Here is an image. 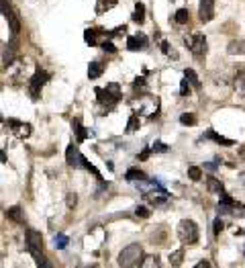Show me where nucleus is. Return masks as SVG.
I'll return each instance as SVG.
<instances>
[{
  "instance_id": "nucleus-36",
  "label": "nucleus",
  "mask_w": 245,
  "mask_h": 268,
  "mask_svg": "<svg viewBox=\"0 0 245 268\" xmlns=\"http://www.w3.org/2000/svg\"><path fill=\"white\" fill-rule=\"evenodd\" d=\"M162 49H164V53H166V56H172V58H178V56H176V53H174V51H172V47H170V43H168V41H162Z\"/></svg>"
},
{
  "instance_id": "nucleus-25",
  "label": "nucleus",
  "mask_w": 245,
  "mask_h": 268,
  "mask_svg": "<svg viewBox=\"0 0 245 268\" xmlns=\"http://www.w3.org/2000/svg\"><path fill=\"white\" fill-rule=\"evenodd\" d=\"M184 78L192 84V88H196V90L200 88V80H198V76L194 74V70H186V72H184Z\"/></svg>"
},
{
  "instance_id": "nucleus-4",
  "label": "nucleus",
  "mask_w": 245,
  "mask_h": 268,
  "mask_svg": "<svg viewBox=\"0 0 245 268\" xmlns=\"http://www.w3.org/2000/svg\"><path fill=\"white\" fill-rule=\"evenodd\" d=\"M27 246H29V252L31 256L35 258V262L39 264L43 260V237L39 231L35 229H27Z\"/></svg>"
},
{
  "instance_id": "nucleus-24",
  "label": "nucleus",
  "mask_w": 245,
  "mask_h": 268,
  "mask_svg": "<svg viewBox=\"0 0 245 268\" xmlns=\"http://www.w3.org/2000/svg\"><path fill=\"white\" fill-rule=\"evenodd\" d=\"M174 21H176L178 25H186V23L190 21V11H188V9H178L176 15H174Z\"/></svg>"
},
{
  "instance_id": "nucleus-7",
  "label": "nucleus",
  "mask_w": 245,
  "mask_h": 268,
  "mask_svg": "<svg viewBox=\"0 0 245 268\" xmlns=\"http://www.w3.org/2000/svg\"><path fill=\"white\" fill-rule=\"evenodd\" d=\"M184 43L190 47V51L194 53L196 58H202L206 53V39H204L202 33H196L192 37H184Z\"/></svg>"
},
{
  "instance_id": "nucleus-14",
  "label": "nucleus",
  "mask_w": 245,
  "mask_h": 268,
  "mask_svg": "<svg viewBox=\"0 0 245 268\" xmlns=\"http://www.w3.org/2000/svg\"><path fill=\"white\" fill-rule=\"evenodd\" d=\"M125 178H127L129 182H137V184H143V182H147V176H145V174H143L139 168H131V170H127Z\"/></svg>"
},
{
  "instance_id": "nucleus-17",
  "label": "nucleus",
  "mask_w": 245,
  "mask_h": 268,
  "mask_svg": "<svg viewBox=\"0 0 245 268\" xmlns=\"http://www.w3.org/2000/svg\"><path fill=\"white\" fill-rule=\"evenodd\" d=\"M206 186H208V191H212V193H218V195H223V193H225L223 182L216 180L214 176H208V178H206Z\"/></svg>"
},
{
  "instance_id": "nucleus-10",
  "label": "nucleus",
  "mask_w": 245,
  "mask_h": 268,
  "mask_svg": "<svg viewBox=\"0 0 245 268\" xmlns=\"http://www.w3.org/2000/svg\"><path fill=\"white\" fill-rule=\"evenodd\" d=\"M198 17H200L202 23H208V21L214 19V0H200Z\"/></svg>"
},
{
  "instance_id": "nucleus-11",
  "label": "nucleus",
  "mask_w": 245,
  "mask_h": 268,
  "mask_svg": "<svg viewBox=\"0 0 245 268\" xmlns=\"http://www.w3.org/2000/svg\"><path fill=\"white\" fill-rule=\"evenodd\" d=\"M147 45H150V39H147L143 33L131 35V37L127 39V49H129V51H141V49H145Z\"/></svg>"
},
{
  "instance_id": "nucleus-9",
  "label": "nucleus",
  "mask_w": 245,
  "mask_h": 268,
  "mask_svg": "<svg viewBox=\"0 0 245 268\" xmlns=\"http://www.w3.org/2000/svg\"><path fill=\"white\" fill-rule=\"evenodd\" d=\"M6 125L12 129V133H14L16 138H20V140H24V138H29V136H31V125H29V123H20V121L8 119Z\"/></svg>"
},
{
  "instance_id": "nucleus-16",
  "label": "nucleus",
  "mask_w": 245,
  "mask_h": 268,
  "mask_svg": "<svg viewBox=\"0 0 245 268\" xmlns=\"http://www.w3.org/2000/svg\"><path fill=\"white\" fill-rule=\"evenodd\" d=\"M102 72H104V66H102L100 62H92V64L88 66V78H90V80L100 78V76H102Z\"/></svg>"
},
{
  "instance_id": "nucleus-40",
  "label": "nucleus",
  "mask_w": 245,
  "mask_h": 268,
  "mask_svg": "<svg viewBox=\"0 0 245 268\" xmlns=\"http://www.w3.org/2000/svg\"><path fill=\"white\" fill-rule=\"evenodd\" d=\"M37 266H39V268H54V264H52V262H49L47 258H43V260H41V262H39Z\"/></svg>"
},
{
  "instance_id": "nucleus-31",
  "label": "nucleus",
  "mask_w": 245,
  "mask_h": 268,
  "mask_svg": "<svg viewBox=\"0 0 245 268\" xmlns=\"http://www.w3.org/2000/svg\"><path fill=\"white\" fill-rule=\"evenodd\" d=\"M180 123H182V125H196L194 113H184V115H180Z\"/></svg>"
},
{
  "instance_id": "nucleus-35",
  "label": "nucleus",
  "mask_w": 245,
  "mask_h": 268,
  "mask_svg": "<svg viewBox=\"0 0 245 268\" xmlns=\"http://www.w3.org/2000/svg\"><path fill=\"white\" fill-rule=\"evenodd\" d=\"M137 217H141V219H147V217H150L152 215V213H150V209H147V207H137Z\"/></svg>"
},
{
  "instance_id": "nucleus-42",
  "label": "nucleus",
  "mask_w": 245,
  "mask_h": 268,
  "mask_svg": "<svg viewBox=\"0 0 245 268\" xmlns=\"http://www.w3.org/2000/svg\"><path fill=\"white\" fill-rule=\"evenodd\" d=\"M194 268H210V264H208L206 260H200V262H198V264H196Z\"/></svg>"
},
{
  "instance_id": "nucleus-6",
  "label": "nucleus",
  "mask_w": 245,
  "mask_h": 268,
  "mask_svg": "<svg viewBox=\"0 0 245 268\" xmlns=\"http://www.w3.org/2000/svg\"><path fill=\"white\" fill-rule=\"evenodd\" d=\"M133 106H135V111H139V113H135V115H150V117H154V115L158 113L160 102H158V98L145 96V98H139V102L135 100Z\"/></svg>"
},
{
  "instance_id": "nucleus-19",
  "label": "nucleus",
  "mask_w": 245,
  "mask_h": 268,
  "mask_svg": "<svg viewBox=\"0 0 245 268\" xmlns=\"http://www.w3.org/2000/svg\"><path fill=\"white\" fill-rule=\"evenodd\" d=\"M118 3V0H98V5H96V13L98 15H104V13H108L114 5Z\"/></svg>"
},
{
  "instance_id": "nucleus-20",
  "label": "nucleus",
  "mask_w": 245,
  "mask_h": 268,
  "mask_svg": "<svg viewBox=\"0 0 245 268\" xmlns=\"http://www.w3.org/2000/svg\"><path fill=\"white\" fill-rule=\"evenodd\" d=\"M204 138H208V140H212V142H216V144H220V146H233V140H225V138H220L218 133H214L212 129H208V131L204 133Z\"/></svg>"
},
{
  "instance_id": "nucleus-26",
  "label": "nucleus",
  "mask_w": 245,
  "mask_h": 268,
  "mask_svg": "<svg viewBox=\"0 0 245 268\" xmlns=\"http://www.w3.org/2000/svg\"><path fill=\"white\" fill-rule=\"evenodd\" d=\"M133 21L135 23H143L145 21V5H141V3H137L135 5V13H133Z\"/></svg>"
},
{
  "instance_id": "nucleus-1",
  "label": "nucleus",
  "mask_w": 245,
  "mask_h": 268,
  "mask_svg": "<svg viewBox=\"0 0 245 268\" xmlns=\"http://www.w3.org/2000/svg\"><path fill=\"white\" fill-rule=\"evenodd\" d=\"M96 98L102 106H106V111H110L112 106L122 98L120 86L116 82H110V84H106V88H96Z\"/></svg>"
},
{
  "instance_id": "nucleus-32",
  "label": "nucleus",
  "mask_w": 245,
  "mask_h": 268,
  "mask_svg": "<svg viewBox=\"0 0 245 268\" xmlns=\"http://www.w3.org/2000/svg\"><path fill=\"white\" fill-rule=\"evenodd\" d=\"M223 227H225L223 219H220V217H218V219H214V223H212V233H214V235L218 237V233H220V231H223Z\"/></svg>"
},
{
  "instance_id": "nucleus-12",
  "label": "nucleus",
  "mask_w": 245,
  "mask_h": 268,
  "mask_svg": "<svg viewBox=\"0 0 245 268\" xmlns=\"http://www.w3.org/2000/svg\"><path fill=\"white\" fill-rule=\"evenodd\" d=\"M2 15H4V17H6V21L10 23V31H12V35L16 37V35H18V31H20V25H18L16 15L10 11V7H6V0H2Z\"/></svg>"
},
{
  "instance_id": "nucleus-43",
  "label": "nucleus",
  "mask_w": 245,
  "mask_h": 268,
  "mask_svg": "<svg viewBox=\"0 0 245 268\" xmlns=\"http://www.w3.org/2000/svg\"><path fill=\"white\" fill-rule=\"evenodd\" d=\"M206 168H208L210 172H214V170H216V164H212V162H208V164H206Z\"/></svg>"
},
{
  "instance_id": "nucleus-33",
  "label": "nucleus",
  "mask_w": 245,
  "mask_h": 268,
  "mask_svg": "<svg viewBox=\"0 0 245 268\" xmlns=\"http://www.w3.org/2000/svg\"><path fill=\"white\" fill-rule=\"evenodd\" d=\"M190 88H192V84L184 78V80H182V84H180V94H182V96H188V94H190Z\"/></svg>"
},
{
  "instance_id": "nucleus-27",
  "label": "nucleus",
  "mask_w": 245,
  "mask_h": 268,
  "mask_svg": "<svg viewBox=\"0 0 245 268\" xmlns=\"http://www.w3.org/2000/svg\"><path fill=\"white\" fill-rule=\"evenodd\" d=\"M182 260H184V250H176V252L170 254V264L172 266H180Z\"/></svg>"
},
{
  "instance_id": "nucleus-3",
  "label": "nucleus",
  "mask_w": 245,
  "mask_h": 268,
  "mask_svg": "<svg viewBox=\"0 0 245 268\" xmlns=\"http://www.w3.org/2000/svg\"><path fill=\"white\" fill-rule=\"evenodd\" d=\"M198 225H196L192 219H182L178 223V237H180V242L182 244H196L198 242Z\"/></svg>"
},
{
  "instance_id": "nucleus-34",
  "label": "nucleus",
  "mask_w": 245,
  "mask_h": 268,
  "mask_svg": "<svg viewBox=\"0 0 245 268\" xmlns=\"http://www.w3.org/2000/svg\"><path fill=\"white\" fill-rule=\"evenodd\" d=\"M66 203H68V207H70V209H74V207L78 205V195H76V193H70V195H68V199H66Z\"/></svg>"
},
{
  "instance_id": "nucleus-29",
  "label": "nucleus",
  "mask_w": 245,
  "mask_h": 268,
  "mask_svg": "<svg viewBox=\"0 0 245 268\" xmlns=\"http://www.w3.org/2000/svg\"><path fill=\"white\" fill-rule=\"evenodd\" d=\"M68 242H70V239H68V235H64V233H58V235L54 237V244H56L58 250H64V248L68 246Z\"/></svg>"
},
{
  "instance_id": "nucleus-2",
  "label": "nucleus",
  "mask_w": 245,
  "mask_h": 268,
  "mask_svg": "<svg viewBox=\"0 0 245 268\" xmlns=\"http://www.w3.org/2000/svg\"><path fill=\"white\" fill-rule=\"evenodd\" d=\"M141 260H143V248L139 244H129L127 248H122L120 254H118V258H116V262H118L120 268H133Z\"/></svg>"
},
{
  "instance_id": "nucleus-21",
  "label": "nucleus",
  "mask_w": 245,
  "mask_h": 268,
  "mask_svg": "<svg viewBox=\"0 0 245 268\" xmlns=\"http://www.w3.org/2000/svg\"><path fill=\"white\" fill-rule=\"evenodd\" d=\"M139 268H160L158 256H143V260L139 262Z\"/></svg>"
},
{
  "instance_id": "nucleus-30",
  "label": "nucleus",
  "mask_w": 245,
  "mask_h": 268,
  "mask_svg": "<svg viewBox=\"0 0 245 268\" xmlns=\"http://www.w3.org/2000/svg\"><path fill=\"white\" fill-rule=\"evenodd\" d=\"M137 127H139V115H131V119H129V123H127V133H135L137 131Z\"/></svg>"
},
{
  "instance_id": "nucleus-28",
  "label": "nucleus",
  "mask_w": 245,
  "mask_h": 268,
  "mask_svg": "<svg viewBox=\"0 0 245 268\" xmlns=\"http://www.w3.org/2000/svg\"><path fill=\"white\" fill-rule=\"evenodd\" d=\"M188 176H190V180L198 182V180H202V170H200L198 166H190V168H188Z\"/></svg>"
},
{
  "instance_id": "nucleus-23",
  "label": "nucleus",
  "mask_w": 245,
  "mask_h": 268,
  "mask_svg": "<svg viewBox=\"0 0 245 268\" xmlns=\"http://www.w3.org/2000/svg\"><path fill=\"white\" fill-rule=\"evenodd\" d=\"M6 217L12 219V221H16V223H22V211H20V207H10V209H6Z\"/></svg>"
},
{
  "instance_id": "nucleus-38",
  "label": "nucleus",
  "mask_w": 245,
  "mask_h": 268,
  "mask_svg": "<svg viewBox=\"0 0 245 268\" xmlns=\"http://www.w3.org/2000/svg\"><path fill=\"white\" fill-rule=\"evenodd\" d=\"M100 47H102L104 51H108V53H114V51H116V47H114L110 41H102V43H100Z\"/></svg>"
},
{
  "instance_id": "nucleus-37",
  "label": "nucleus",
  "mask_w": 245,
  "mask_h": 268,
  "mask_svg": "<svg viewBox=\"0 0 245 268\" xmlns=\"http://www.w3.org/2000/svg\"><path fill=\"white\" fill-rule=\"evenodd\" d=\"M152 150H154V152H160V154H166V152H168V146L162 144V142H156V144L152 146Z\"/></svg>"
},
{
  "instance_id": "nucleus-15",
  "label": "nucleus",
  "mask_w": 245,
  "mask_h": 268,
  "mask_svg": "<svg viewBox=\"0 0 245 268\" xmlns=\"http://www.w3.org/2000/svg\"><path fill=\"white\" fill-rule=\"evenodd\" d=\"M72 127H74V133H76L78 142H84V140L88 138V129L82 125V121H80V119H74V121H72Z\"/></svg>"
},
{
  "instance_id": "nucleus-41",
  "label": "nucleus",
  "mask_w": 245,
  "mask_h": 268,
  "mask_svg": "<svg viewBox=\"0 0 245 268\" xmlns=\"http://www.w3.org/2000/svg\"><path fill=\"white\" fill-rule=\"evenodd\" d=\"M237 84L245 90V74H239V78H237Z\"/></svg>"
},
{
  "instance_id": "nucleus-39",
  "label": "nucleus",
  "mask_w": 245,
  "mask_h": 268,
  "mask_svg": "<svg viewBox=\"0 0 245 268\" xmlns=\"http://www.w3.org/2000/svg\"><path fill=\"white\" fill-rule=\"evenodd\" d=\"M152 152H154L152 148H145V150H143V152H141V154H139L137 158H139V160H141V162H143V160H147V158H150V154H152Z\"/></svg>"
},
{
  "instance_id": "nucleus-18",
  "label": "nucleus",
  "mask_w": 245,
  "mask_h": 268,
  "mask_svg": "<svg viewBox=\"0 0 245 268\" xmlns=\"http://www.w3.org/2000/svg\"><path fill=\"white\" fill-rule=\"evenodd\" d=\"M98 35H104L100 29H86L84 33V41L88 45H98Z\"/></svg>"
},
{
  "instance_id": "nucleus-5",
  "label": "nucleus",
  "mask_w": 245,
  "mask_h": 268,
  "mask_svg": "<svg viewBox=\"0 0 245 268\" xmlns=\"http://www.w3.org/2000/svg\"><path fill=\"white\" fill-rule=\"evenodd\" d=\"M47 80H49V74H47L45 70H41V68L33 74V78L29 80V94H31L33 100H37V98L41 96V88L45 86Z\"/></svg>"
},
{
  "instance_id": "nucleus-8",
  "label": "nucleus",
  "mask_w": 245,
  "mask_h": 268,
  "mask_svg": "<svg viewBox=\"0 0 245 268\" xmlns=\"http://www.w3.org/2000/svg\"><path fill=\"white\" fill-rule=\"evenodd\" d=\"M145 201L150 205H156V207H162L170 201V193L166 189H152L145 193Z\"/></svg>"
},
{
  "instance_id": "nucleus-13",
  "label": "nucleus",
  "mask_w": 245,
  "mask_h": 268,
  "mask_svg": "<svg viewBox=\"0 0 245 268\" xmlns=\"http://www.w3.org/2000/svg\"><path fill=\"white\" fill-rule=\"evenodd\" d=\"M82 154H80V150H78V146H74V144H70L68 146V152H66V160H68V164L70 166H82Z\"/></svg>"
},
{
  "instance_id": "nucleus-22",
  "label": "nucleus",
  "mask_w": 245,
  "mask_h": 268,
  "mask_svg": "<svg viewBox=\"0 0 245 268\" xmlns=\"http://www.w3.org/2000/svg\"><path fill=\"white\" fill-rule=\"evenodd\" d=\"M229 53H231V56H235V53L245 56V41H231L229 43Z\"/></svg>"
}]
</instances>
